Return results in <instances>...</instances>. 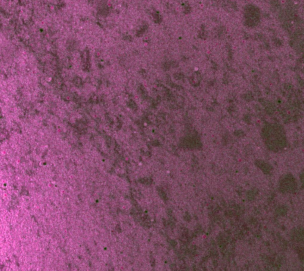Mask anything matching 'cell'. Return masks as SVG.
<instances>
[{
    "instance_id": "3957f363",
    "label": "cell",
    "mask_w": 304,
    "mask_h": 271,
    "mask_svg": "<svg viewBox=\"0 0 304 271\" xmlns=\"http://www.w3.org/2000/svg\"><path fill=\"white\" fill-rule=\"evenodd\" d=\"M301 180L304 184V171H303V173L301 174Z\"/></svg>"
},
{
    "instance_id": "7a4b0ae2",
    "label": "cell",
    "mask_w": 304,
    "mask_h": 271,
    "mask_svg": "<svg viewBox=\"0 0 304 271\" xmlns=\"http://www.w3.org/2000/svg\"><path fill=\"white\" fill-rule=\"evenodd\" d=\"M258 166L265 174H269L271 172V166L268 164H267L264 162H262V161L258 163Z\"/></svg>"
},
{
    "instance_id": "6da1fadb",
    "label": "cell",
    "mask_w": 304,
    "mask_h": 271,
    "mask_svg": "<svg viewBox=\"0 0 304 271\" xmlns=\"http://www.w3.org/2000/svg\"><path fill=\"white\" fill-rule=\"evenodd\" d=\"M280 188L284 192H292L295 190L296 184L292 176L286 175L280 182Z\"/></svg>"
}]
</instances>
